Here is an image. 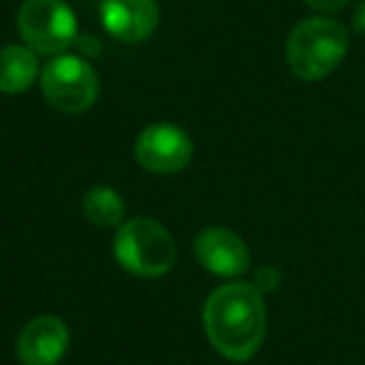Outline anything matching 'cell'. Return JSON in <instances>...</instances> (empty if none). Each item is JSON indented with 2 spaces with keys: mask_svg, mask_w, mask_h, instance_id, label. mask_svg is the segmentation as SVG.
Segmentation results:
<instances>
[{
  "mask_svg": "<svg viewBox=\"0 0 365 365\" xmlns=\"http://www.w3.org/2000/svg\"><path fill=\"white\" fill-rule=\"evenodd\" d=\"M203 328L223 358L245 363L265 340V303L253 283H228L210 293L203 308Z\"/></svg>",
  "mask_w": 365,
  "mask_h": 365,
  "instance_id": "cell-1",
  "label": "cell"
},
{
  "mask_svg": "<svg viewBox=\"0 0 365 365\" xmlns=\"http://www.w3.org/2000/svg\"><path fill=\"white\" fill-rule=\"evenodd\" d=\"M348 53V33L330 18H310L290 31L285 58L300 81H320L330 76Z\"/></svg>",
  "mask_w": 365,
  "mask_h": 365,
  "instance_id": "cell-2",
  "label": "cell"
},
{
  "mask_svg": "<svg viewBox=\"0 0 365 365\" xmlns=\"http://www.w3.org/2000/svg\"><path fill=\"white\" fill-rule=\"evenodd\" d=\"M113 255L128 273L138 278H160L170 273L178 258L173 235L153 218H133L118 228Z\"/></svg>",
  "mask_w": 365,
  "mask_h": 365,
  "instance_id": "cell-3",
  "label": "cell"
},
{
  "mask_svg": "<svg viewBox=\"0 0 365 365\" xmlns=\"http://www.w3.org/2000/svg\"><path fill=\"white\" fill-rule=\"evenodd\" d=\"M18 31L31 51L63 56L78 38V21L66 0H26L18 11Z\"/></svg>",
  "mask_w": 365,
  "mask_h": 365,
  "instance_id": "cell-4",
  "label": "cell"
},
{
  "mask_svg": "<svg viewBox=\"0 0 365 365\" xmlns=\"http://www.w3.org/2000/svg\"><path fill=\"white\" fill-rule=\"evenodd\" d=\"M41 88L46 101L63 113H86L101 93L98 73L81 56H56L41 71Z\"/></svg>",
  "mask_w": 365,
  "mask_h": 365,
  "instance_id": "cell-5",
  "label": "cell"
},
{
  "mask_svg": "<svg viewBox=\"0 0 365 365\" xmlns=\"http://www.w3.org/2000/svg\"><path fill=\"white\" fill-rule=\"evenodd\" d=\"M193 158V140L182 128L170 123H153L138 135L135 160L155 175L180 173Z\"/></svg>",
  "mask_w": 365,
  "mask_h": 365,
  "instance_id": "cell-6",
  "label": "cell"
},
{
  "mask_svg": "<svg viewBox=\"0 0 365 365\" xmlns=\"http://www.w3.org/2000/svg\"><path fill=\"white\" fill-rule=\"evenodd\" d=\"M71 330L58 315H38L23 325L16 355L23 365H58L68 353Z\"/></svg>",
  "mask_w": 365,
  "mask_h": 365,
  "instance_id": "cell-7",
  "label": "cell"
},
{
  "mask_svg": "<svg viewBox=\"0 0 365 365\" xmlns=\"http://www.w3.org/2000/svg\"><path fill=\"white\" fill-rule=\"evenodd\" d=\"M198 263L220 278H238L250 268V250L245 240L230 228H205L193 243Z\"/></svg>",
  "mask_w": 365,
  "mask_h": 365,
  "instance_id": "cell-8",
  "label": "cell"
},
{
  "mask_svg": "<svg viewBox=\"0 0 365 365\" xmlns=\"http://www.w3.org/2000/svg\"><path fill=\"white\" fill-rule=\"evenodd\" d=\"M103 28L123 43H140L150 38L160 21L155 0H103Z\"/></svg>",
  "mask_w": 365,
  "mask_h": 365,
  "instance_id": "cell-9",
  "label": "cell"
},
{
  "mask_svg": "<svg viewBox=\"0 0 365 365\" xmlns=\"http://www.w3.org/2000/svg\"><path fill=\"white\" fill-rule=\"evenodd\" d=\"M38 78L36 51L28 46H6L0 51V91L8 96L26 93Z\"/></svg>",
  "mask_w": 365,
  "mask_h": 365,
  "instance_id": "cell-10",
  "label": "cell"
},
{
  "mask_svg": "<svg viewBox=\"0 0 365 365\" xmlns=\"http://www.w3.org/2000/svg\"><path fill=\"white\" fill-rule=\"evenodd\" d=\"M83 213L93 225L101 228H120L125 220V203L118 190L108 188V185H96L86 193L83 198Z\"/></svg>",
  "mask_w": 365,
  "mask_h": 365,
  "instance_id": "cell-11",
  "label": "cell"
},
{
  "mask_svg": "<svg viewBox=\"0 0 365 365\" xmlns=\"http://www.w3.org/2000/svg\"><path fill=\"white\" fill-rule=\"evenodd\" d=\"M305 3L318 13H338L348 0H305Z\"/></svg>",
  "mask_w": 365,
  "mask_h": 365,
  "instance_id": "cell-12",
  "label": "cell"
},
{
  "mask_svg": "<svg viewBox=\"0 0 365 365\" xmlns=\"http://www.w3.org/2000/svg\"><path fill=\"white\" fill-rule=\"evenodd\" d=\"M353 28L365 36V0H360L358 8H355V13H353Z\"/></svg>",
  "mask_w": 365,
  "mask_h": 365,
  "instance_id": "cell-13",
  "label": "cell"
}]
</instances>
